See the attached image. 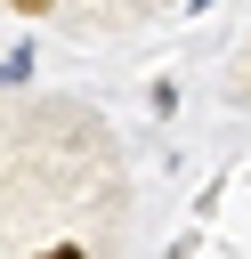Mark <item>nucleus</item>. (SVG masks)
<instances>
[{"label": "nucleus", "mask_w": 251, "mask_h": 259, "mask_svg": "<svg viewBox=\"0 0 251 259\" xmlns=\"http://www.w3.org/2000/svg\"><path fill=\"white\" fill-rule=\"evenodd\" d=\"M40 259H89V251H81V243H49Z\"/></svg>", "instance_id": "obj_1"}, {"label": "nucleus", "mask_w": 251, "mask_h": 259, "mask_svg": "<svg viewBox=\"0 0 251 259\" xmlns=\"http://www.w3.org/2000/svg\"><path fill=\"white\" fill-rule=\"evenodd\" d=\"M8 8H24V16H49V8H57V0H8Z\"/></svg>", "instance_id": "obj_2"}]
</instances>
